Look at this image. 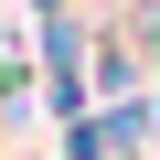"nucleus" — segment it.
<instances>
[{
    "mask_svg": "<svg viewBox=\"0 0 160 160\" xmlns=\"http://www.w3.org/2000/svg\"><path fill=\"white\" fill-rule=\"evenodd\" d=\"M43 107L53 118H86V32H75L64 11L43 22Z\"/></svg>",
    "mask_w": 160,
    "mask_h": 160,
    "instance_id": "1",
    "label": "nucleus"
},
{
    "mask_svg": "<svg viewBox=\"0 0 160 160\" xmlns=\"http://www.w3.org/2000/svg\"><path fill=\"white\" fill-rule=\"evenodd\" d=\"M53 11H64V0H32V22H53Z\"/></svg>",
    "mask_w": 160,
    "mask_h": 160,
    "instance_id": "2",
    "label": "nucleus"
}]
</instances>
